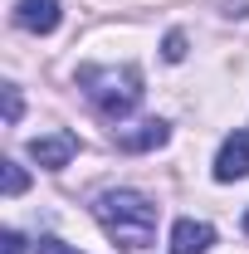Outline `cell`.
<instances>
[{"label": "cell", "instance_id": "obj_1", "mask_svg": "<svg viewBox=\"0 0 249 254\" xmlns=\"http://www.w3.org/2000/svg\"><path fill=\"white\" fill-rule=\"evenodd\" d=\"M93 220L103 225V235H108L113 245H123V250H147L156 240L161 210H156L142 190H103L93 200Z\"/></svg>", "mask_w": 249, "mask_h": 254}, {"label": "cell", "instance_id": "obj_2", "mask_svg": "<svg viewBox=\"0 0 249 254\" xmlns=\"http://www.w3.org/2000/svg\"><path fill=\"white\" fill-rule=\"evenodd\" d=\"M78 88L88 93V103L103 118L123 123L127 113H137V103H142V73L132 64H83L78 68Z\"/></svg>", "mask_w": 249, "mask_h": 254}, {"label": "cell", "instance_id": "obj_3", "mask_svg": "<svg viewBox=\"0 0 249 254\" xmlns=\"http://www.w3.org/2000/svg\"><path fill=\"white\" fill-rule=\"evenodd\" d=\"M30 157L44 166V171H59L68 161L78 157V137L73 132H44V137H34L30 142Z\"/></svg>", "mask_w": 249, "mask_h": 254}, {"label": "cell", "instance_id": "obj_4", "mask_svg": "<svg viewBox=\"0 0 249 254\" xmlns=\"http://www.w3.org/2000/svg\"><path fill=\"white\" fill-rule=\"evenodd\" d=\"M249 176V132H230L215 157V181H245Z\"/></svg>", "mask_w": 249, "mask_h": 254}, {"label": "cell", "instance_id": "obj_5", "mask_svg": "<svg viewBox=\"0 0 249 254\" xmlns=\"http://www.w3.org/2000/svg\"><path fill=\"white\" fill-rule=\"evenodd\" d=\"M15 25L25 34H54L59 30V0H20L15 5Z\"/></svg>", "mask_w": 249, "mask_h": 254}, {"label": "cell", "instance_id": "obj_6", "mask_svg": "<svg viewBox=\"0 0 249 254\" xmlns=\"http://www.w3.org/2000/svg\"><path fill=\"white\" fill-rule=\"evenodd\" d=\"M215 245V230L205 220H176L171 225V254H205Z\"/></svg>", "mask_w": 249, "mask_h": 254}, {"label": "cell", "instance_id": "obj_7", "mask_svg": "<svg viewBox=\"0 0 249 254\" xmlns=\"http://www.w3.org/2000/svg\"><path fill=\"white\" fill-rule=\"evenodd\" d=\"M166 132H171L166 123L147 118V123H137V127H123V132H118V147H123V152H152V147L166 142Z\"/></svg>", "mask_w": 249, "mask_h": 254}, {"label": "cell", "instance_id": "obj_8", "mask_svg": "<svg viewBox=\"0 0 249 254\" xmlns=\"http://www.w3.org/2000/svg\"><path fill=\"white\" fill-rule=\"evenodd\" d=\"M25 186H30V176H25V166H20V161H5V195H20Z\"/></svg>", "mask_w": 249, "mask_h": 254}, {"label": "cell", "instance_id": "obj_9", "mask_svg": "<svg viewBox=\"0 0 249 254\" xmlns=\"http://www.w3.org/2000/svg\"><path fill=\"white\" fill-rule=\"evenodd\" d=\"M161 54H166L171 64H181V59H186V34H181V30H171L166 39H161Z\"/></svg>", "mask_w": 249, "mask_h": 254}, {"label": "cell", "instance_id": "obj_10", "mask_svg": "<svg viewBox=\"0 0 249 254\" xmlns=\"http://www.w3.org/2000/svg\"><path fill=\"white\" fill-rule=\"evenodd\" d=\"M34 254H83V250H73V245H63V240H54V235H44V240L34 245Z\"/></svg>", "mask_w": 249, "mask_h": 254}, {"label": "cell", "instance_id": "obj_11", "mask_svg": "<svg viewBox=\"0 0 249 254\" xmlns=\"http://www.w3.org/2000/svg\"><path fill=\"white\" fill-rule=\"evenodd\" d=\"M5 123H20V88L5 83Z\"/></svg>", "mask_w": 249, "mask_h": 254}, {"label": "cell", "instance_id": "obj_12", "mask_svg": "<svg viewBox=\"0 0 249 254\" xmlns=\"http://www.w3.org/2000/svg\"><path fill=\"white\" fill-rule=\"evenodd\" d=\"M245 235H249V210H245Z\"/></svg>", "mask_w": 249, "mask_h": 254}]
</instances>
